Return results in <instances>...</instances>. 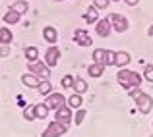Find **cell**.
I'll return each mask as SVG.
<instances>
[{"label": "cell", "instance_id": "obj_1", "mask_svg": "<svg viewBox=\"0 0 153 137\" xmlns=\"http://www.w3.org/2000/svg\"><path fill=\"white\" fill-rule=\"evenodd\" d=\"M116 81L126 91H132V89L142 85V75H140L138 71H132V70H120L118 74H116Z\"/></svg>", "mask_w": 153, "mask_h": 137}, {"label": "cell", "instance_id": "obj_2", "mask_svg": "<svg viewBox=\"0 0 153 137\" xmlns=\"http://www.w3.org/2000/svg\"><path fill=\"white\" fill-rule=\"evenodd\" d=\"M27 70H29L33 75H37L39 79H49V77H51L49 66H47V64H43V62H39V60H37V62H29Z\"/></svg>", "mask_w": 153, "mask_h": 137}, {"label": "cell", "instance_id": "obj_3", "mask_svg": "<svg viewBox=\"0 0 153 137\" xmlns=\"http://www.w3.org/2000/svg\"><path fill=\"white\" fill-rule=\"evenodd\" d=\"M45 104L49 106V110H58V108L66 106V99H64L62 93H51V95H47V100Z\"/></svg>", "mask_w": 153, "mask_h": 137}, {"label": "cell", "instance_id": "obj_4", "mask_svg": "<svg viewBox=\"0 0 153 137\" xmlns=\"http://www.w3.org/2000/svg\"><path fill=\"white\" fill-rule=\"evenodd\" d=\"M66 131H68V127H66V126H62L60 122H56V120H54V122H51V124H49V127L43 131V135H41V137H62L64 133H66Z\"/></svg>", "mask_w": 153, "mask_h": 137}, {"label": "cell", "instance_id": "obj_5", "mask_svg": "<svg viewBox=\"0 0 153 137\" xmlns=\"http://www.w3.org/2000/svg\"><path fill=\"white\" fill-rule=\"evenodd\" d=\"M108 19H111L112 29H114L116 33H124V31H128V27H130L128 19L124 18V15H120V14H111V15H108Z\"/></svg>", "mask_w": 153, "mask_h": 137}, {"label": "cell", "instance_id": "obj_6", "mask_svg": "<svg viewBox=\"0 0 153 137\" xmlns=\"http://www.w3.org/2000/svg\"><path fill=\"white\" fill-rule=\"evenodd\" d=\"M136 106H138V110L142 112V114H149L151 108H153V99L149 95H146V93H142V95L136 99Z\"/></svg>", "mask_w": 153, "mask_h": 137}, {"label": "cell", "instance_id": "obj_7", "mask_svg": "<svg viewBox=\"0 0 153 137\" xmlns=\"http://www.w3.org/2000/svg\"><path fill=\"white\" fill-rule=\"evenodd\" d=\"M74 43L79 46H91L93 45V39H91V35L85 29H76L74 31Z\"/></svg>", "mask_w": 153, "mask_h": 137}, {"label": "cell", "instance_id": "obj_8", "mask_svg": "<svg viewBox=\"0 0 153 137\" xmlns=\"http://www.w3.org/2000/svg\"><path fill=\"white\" fill-rule=\"evenodd\" d=\"M95 31H97V35H99V37L107 39L108 35H111V31H112V23H111V19H108V18L99 19V21L95 23Z\"/></svg>", "mask_w": 153, "mask_h": 137}, {"label": "cell", "instance_id": "obj_9", "mask_svg": "<svg viewBox=\"0 0 153 137\" xmlns=\"http://www.w3.org/2000/svg\"><path fill=\"white\" fill-rule=\"evenodd\" d=\"M56 122H60L62 126H70V122H72V108L68 106H62V108H58L56 110Z\"/></svg>", "mask_w": 153, "mask_h": 137}, {"label": "cell", "instance_id": "obj_10", "mask_svg": "<svg viewBox=\"0 0 153 137\" xmlns=\"http://www.w3.org/2000/svg\"><path fill=\"white\" fill-rule=\"evenodd\" d=\"M58 60H60V50H58V46H51L49 50L45 52V64L49 68H54L56 64H58Z\"/></svg>", "mask_w": 153, "mask_h": 137}, {"label": "cell", "instance_id": "obj_11", "mask_svg": "<svg viewBox=\"0 0 153 137\" xmlns=\"http://www.w3.org/2000/svg\"><path fill=\"white\" fill-rule=\"evenodd\" d=\"M22 83L25 87H29V89H39V85H41V79L37 77V75L33 74H23L22 75Z\"/></svg>", "mask_w": 153, "mask_h": 137}, {"label": "cell", "instance_id": "obj_12", "mask_svg": "<svg viewBox=\"0 0 153 137\" xmlns=\"http://www.w3.org/2000/svg\"><path fill=\"white\" fill-rule=\"evenodd\" d=\"M43 39H45L47 43H51V45H54V43L58 41V31L52 25H47L45 29H43Z\"/></svg>", "mask_w": 153, "mask_h": 137}, {"label": "cell", "instance_id": "obj_13", "mask_svg": "<svg viewBox=\"0 0 153 137\" xmlns=\"http://www.w3.org/2000/svg\"><path fill=\"white\" fill-rule=\"evenodd\" d=\"M130 54L128 52H124V50H120V52H116L114 54V66H118V68H124V66H128L130 64Z\"/></svg>", "mask_w": 153, "mask_h": 137}, {"label": "cell", "instance_id": "obj_14", "mask_svg": "<svg viewBox=\"0 0 153 137\" xmlns=\"http://www.w3.org/2000/svg\"><path fill=\"white\" fill-rule=\"evenodd\" d=\"M93 62L107 66V50H105V48H95L93 50Z\"/></svg>", "mask_w": 153, "mask_h": 137}, {"label": "cell", "instance_id": "obj_15", "mask_svg": "<svg viewBox=\"0 0 153 137\" xmlns=\"http://www.w3.org/2000/svg\"><path fill=\"white\" fill-rule=\"evenodd\" d=\"M87 89H89V85L85 83V79H82V77H76L74 79V93L83 95V93H87Z\"/></svg>", "mask_w": 153, "mask_h": 137}, {"label": "cell", "instance_id": "obj_16", "mask_svg": "<svg viewBox=\"0 0 153 137\" xmlns=\"http://www.w3.org/2000/svg\"><path fill=\"white\" fill-rule=\"evenodd\" d=\"M12 39H14L12 31L8 27H0V45H10Z\"/></svg>", "mask_w": 153, "mask_h": 137}, {"label": "cell", "instance_id": "obj_17", "mask_svg": "<svg viewBox=\"0 0 153 137\" xmlns=\"http://www.w3.org/2000/svg\"><path fill=\"white\" fill-rule=\"evenodd\" d=\"M105 68H107V66H103V64H91V66H89V70H87V71H89V75H91V77H101V75L105 74Z\"/></svg>", "mask_w": 153, "mask_h": 137}, {"label": "cell", "instance_id": "obj_18", "mask_svg": "<svg viewBox=\"0 0 153 137\" xmlns=\"http://www.w3.org/2000/svg\"><path fill=\"white\" fill-rule=\"evenodd\" d=\"M47 116H49V106H47L45 102H41V104H35V118H39V120H45Z\"/></svg>", "mask_w": 153, "mask_h": 137}, {"label": "cell", "instance_id": "obj_19", "mask_svg": "<svg viewBox=\"0 0 153 137\" xmlns=\"http://www.w3.org/2000/svg\"><path fill=\"white\" fill-rule=\"evenodd\" d=\"M19 18H22V15H19L16 10H12V8H10V12L4 14V23H12V25H14V23L19 21Z\"/></svg>", "mask_w": 153, "mask_h": 137}, {"label": "cell", "instance_id": "obj_20", "mask_svg": "<svg viewBox=\"0 0 153 137\" xmlns=\"http://www.w3.org/2000/svg\"><path fill=\"white\" fill-rule=\"evenodd\" d=\"M83 18H85V21H87V23H97V21H99V15H97V8H95V6H91L89 10L85 12V15H83Z\"/></svg>", "mask_w": 153, "mask_h": 137}, {"label": "cell", "instance_id": "obj_21", "mask_svg": "<svg viewBox=\"0 0 153 137\" xmlns=\"http://www.w3.org/2000/svg\"><path fill=\"white\" fill-rule=\"evenodd\" d=\"M82 102H83V100H82V95H78V93H74V95L66 100V104L70 108H79V106H82Z\"/></svg>", "mask_w": 153, "mask_h": 137}, {"label": "cell", "instance_id": "obj_22", "mask_svg": "<svg viewBox=\"0 0 153 137\" xmlns=\"http://www.w3.org/2000/svg\"><path fill=\"white\" fill-rule=\"evenodd\" d=\"M27 8H29V6H27V2H25V0H18V2H14V4H12V10H16L19 15H23V14H25V12H27Z\"/></svg>", "mask_w": 153, "mask_h": 137}, {"label": "cell", "instance_id": "obj_23", "mask_svg": "<svg viewBox=\"0 0 153 137\" xmlns=\"http://www.w3.org/2000/svg\"><path fill=\"white\" fill-rule=\"evenodd\" d=\"M25 58H27V62H37L39 50H37L35 46H27V48H25Z\"/></svg>", "mask_w": 153, "mask_h": 137}, {"label": "cell", "instance_id": "obj_24", "mask_svg": "<svg viewBox=\"0 0 153 137\" xmlns=\"http://www.w3.org/2000/svg\"><path fill=\"white\" fill-rule=\"evenodd\" d=\"M51 91H52L51 81H49V79H43V81H41V85H39V93L47 96V95H51Z\"/></svg>", "mask_w": 153, "mask_h": 137}, {"label": "cell", "instance_id": "obj_25", "mask_svg": "<svg viewBox=\"0 0 153 137\" xmlns=\"http://www.w3.org/2000/svg\"><path fill=\"white\" fill-rule=\"evenodd\" d=\"M85 116H87V112L79 108V110H78V112L74 114V124H78V126H79V124H82L83 120H85Z\"/></svg>", "mask_w": 153, "mask_h": 137}, {"label": "cell", "instance_id": "obj_26", "mask_svg": "<svg viewBox=\"0 0 153 137\" xmlns=\"http://www.w3.org/2000/svg\"><path fill=\"white\" fill-rule=\"evenodd\" d=\"M62 87H64V89L74 87V77H72V75H64V77H62Z\"/></svg>", "mask_w": 153, "mask_h": 137}, {"label": "cell", "instance_id": "obj_27", "mask_svg": "<svg viewBox=\"0 0 153 137\" xmlns=\"http://www.w3.org/2000/svg\"><path fill=\"white\" fill-rule=\"evenodd\" d=\"M23 118H25L27 122L35 120V106H31V108H25V112H23Z\"/></svg>", "mask_w": 153, "mask_h": 137}, {"label": "cell", "instance_id": "obj_28", "mask_svg": "<svg viewBox=\"0 0 153 137\" xmlns=\"http://www.w3.org/2000/svg\"><path fill=\"white\" fill-rule=\"evenodd\" d=\"M108 2H111V0H93V6L97 8V10H103V8L108 6Z\"/></svg>", "mask_w": 153, "mask_h": 137}, {"label": "cell", "instance_id": "obj_29", "mask_svg": "<svg viewBox=\"0 0 153 137\" xmlns=\"http://www.w3.org/2000/svg\"><path fill=\"white\" fill-rule=\"evenodd\" d=\"M143 77H146L147 81H153V66H147L146 70H143Z\"/></svg>", "mask_w": 153, "mask_h": 137}, {"label": "cell", "instance_id": "obj_30", "mask_svg": "<svg viewBox=\"0 0 153 137\" xmlns=\"http://www.w3.org/2000/svg\"><path fill=\"white\" fill-rule=\"evenodd\" d=\"M10 56V45H0V58Z\"/></svg>", "mask_w": 153, "mask_h": 137}, {"label": "cell", "instance_id": "obj_31", "mask_svg": "<svg viewBox=\"0 0 153 137\" xmlns=\"http://www.w3.org/2000/svg\"><path fill=\"white\" fill-rule=\"evenodd\" d=\"M140 95H142V89H140V87H136V89H132V91H130V96H132V99H134V100L138 99Z\"/></svg>", "mask_w": 153, "mask_h": 137}, {"label": "cell", "instance_id": "obj_32", "mask_svg": "<svg viewBox=\"0 0 153 137\" xmlns=\"http://www.w3.org/2000/svg\"><path fill=\"white\" fill-rule=\"evenodd\" d=\"M124 2H126V4H128V6H136V4H138V2H140V0H124Z\"/></svg>", "mask_w": 153, "mask_h": 137}, {"label": "cell", "instance_id": "obj_33", "mask_svg": "<svg viewBox=\"0 0 153 137\" xmlns=\"http://www.w3.org/2000/svg\"><path fill=\"white\" fill-rule=\"evenodd\" d=\"M149 35H151V37H153V25L149 27Z\"/></svg>", "mask_w": 153, "mask_h": 137}, {"label": "cell", "instance_id": "obj_34", "mask_svg": "<svg viewBox=\"0 0 153 137\" xmlns=\"http://www.w3.org/2000/svg\"><path fill=\"white\" fill-rule=\"evenodd\" d=\"M111 2H120V0H111Z\"/></svg>", "mask_w": 153, "mask_h": 137}, {"label": "cell", "instance_id": "obj_35", "mask_svg": "<svg viewBox=\"0 0 153 137\" xmlns=\"http://www.w3.org/2000/svg\"><path fill=\"white\" fill-rule=\"evenodd\" d=\"M149 137H153V135H149Z\"/></svg>", "mask_w": 153, "mask_h": 137}, {"label": "cell", "instance_id": "obj_36", "mask_svg": "<svg viewBox=\"0 0 153 137\" xmlns=\"http://www.w3.org/2000/svg\"><path fill=\"white\" fill-rule=\"evenodd\" d=\"M58 2H60V0H58Z\"/></svg>", "mask_w": 153, "mask_h": 137}]
</instances>
